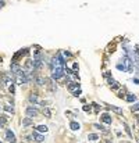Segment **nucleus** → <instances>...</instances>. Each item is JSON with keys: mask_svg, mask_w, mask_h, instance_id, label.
Returning <instances> with one entry per match:
<instances>
[{"mask_svg": "<svg viewBox=\"0 0 139 143\" xmlns=\"http://www.w3.org/2000/svg\"><path fill=\"white\" fill-rule=\"evenodd\" d=\"M66 75V67H54L51 68V79L58 81Z\"/></svg>", "mask_w": 139, "mask_h": 143, "instance_id": "1", "label": "nucleus"}, {"mask_svg": "<svg viewBox=\"0 0 139 143\" xmlns=\"http://www.w3.org/2000/svg\"><path fill=\"white\" fill-rule=\"evenodd\" d=\"M132 60H134L135 65L138 67V74H139V50L136 47L134 49V51H132Z\"/></svg>", "mask_w": 139, "mask_h": 143, "instance_id": "2", "label": "nucleus"}, {"mask_svg": "<svg viewBox=\"0 0 139 143\" xmlns=\"http://www.w3.org/2000/svg\"><path fill=\"white\" fill-rule=\"evenodd\" d=\"M25 112H26V117H29V118H33V117H36V115H38V110H36V108H33L32 106H29V107L25 110Z\"/></svg>", "mask_w": 139, "mask_h": 143, "instance_id": "3", "label": "nucleus"}, {"mask_svg": "<svg viewBox=\"0 0 139 143\" xmlns=\"http://www.w3.org/2000/svg\"><path fill=\"white\" fill-rule=\"evenodd\" d=\"M107 81H108V85H110V87H111L113 90H117V89L120 87V83H118L115 79H113L111 77H110V78H107Z\"/></svg>", "mask_w": 139, "mask_h": 143, "instance_id": "4", "label": "nucleus"}, {"mask_svg": "<svg viewBox=\"0 0 139 143\" xmlns=\"http://www.w3.org/2000/svg\"><path fill=\"white\" fill-rule=\"evenodd\" d=\"M32 139L35 140V142L41 143V142H43V140H45V136H43V135H41L39 132H36V131H35V132L32 133Z\"/></svg>", "mask_w": 139, "mask_h": 143, "instance_id": "5", "label": "nucleus"}, {"mask_svg": "<svg viewBox=\"0 0 139 143\" xmlns=\"http://www.w3.org/2000/svg\"><path fill=\"white\" fill-rule=\"evenodd\" d=\"M43 67V61L41 58H33V70H41Z\"/></svg>", "mask_w": 139, "mask_h": 143, "instance_id": "6", "label": "nucleus"}, {"mask_svg": "<svg viewBox=\"0 0 139 143\" xmlns=\"http://www.w3.org/2000/svg\"><path fill=\"white\" fill-rule=\"evenodd\" d=\"M6 139H7L8 142H15V135H14V132H11L10 129L6 131Z\"/></svg>", "mask_w": 139, "mask_h": 143, "instance_id": "7", "label": "nucleus"}, {"mask_svg": "<svg viewBox=\"0 0 139 143\" xmlns=\"http://www.w3.org/2000/svg\"><path fill=\"white\" fill-rule=\"evenodd\" d=\"M45 82H47L46 85H47V87H49L51 92H56V90H57V86L53 83V81H51V79H45Z\"/></svg>", "mask_w": 139, "mask_h": 143, "instance_id": "8", "label": "nucleus"}, {"mask_svg": "<svg viewBox=\"0 0 139 143\" xmlns=\"http://www.w3.org/2000/svg\"><path fill=\"white\" fill-rule=\"evenodd\" d=\"M68 89L71 92H75V90L79 89V83H77V82H68Z\"/></svg>", "mask_w": 139, "mask_h": 143, "instance_id": "9", "label": "nucleus"}, {"mask_svg": "<svg viewBox=\"0 0 139 143\" xmlns=\"http://www.w3.org/2000/svg\"><path fill=\"white\" fill-rule=\"evenodd\" d=\"M29 125H33V119L29 117H25L22 119V127H29Z\"/></svg>", "mask_w": 139, "mask_h": 143, "instance_id": "10", "label": "nucleus"}, {"mask_svg": "<svg viewBox=\"0 0 139 143\" xmlns=\"http://www.w3.org/2000/svg\"><path fill=\"white\" fill-rule=\"evenodd\" d=\"M100 118H102V121H103L104 124H108V125L111 124V117H110L108 114H102V117H100Z\"/></svg>", "mask_w": 139, "mask_h": 143, "instance_id": "11", "label": "nucleus"}, {"mask_svg": "<svg viewBox=\"0 0 139 143\" xmlns=\"http://www.w3.org/2000/svg\"><path fill=\"white\" fill-rule=\"evenodd\" d=\"M70 128H71L72 131H79V128H81V125H79L78 122H75V121H72V122H70Z\"/></svg>", "mask_w": 139, "mask_h": 143, "instance_id": "12", "label": "nucleus"}, {"mask_svg": "<svg viewBox=\"0 0 139 143\" xmlns=\"http://www.w3.org/2000/svg\"><path fill=\"white\" fill-rule=\"evenodd\" d=\"M136 100V96L134 95V93H128V96H127V102H129V103H134Z\"/></svg>", "mask_w": 139, "mask_h": 143, "instance_id": "13", "label": "nucleus"}, {"mask_svg": "<svg viewBox=\"0 0 139 143\" xmlns=\"http://www.w3.org/2000/svg\"><path fill=\"white\" fill-rule=\"evenodd\" d=\"M35 131L36 132H47V127L46 125H39V127H36Z\"/></svg>", "mask_w": 139, "mask_h": 143, "instance_id": "14", "label": "nucleus"}, {"mask_svg": "<svg viewBox=\"0 0 139 143\" xmlns=\"http://www.w3.org/2000/svg\"><path fill=\"white\" fill-rule=\"evenodd\" d=\"M93 127L96 128V129H99V131H103L104 133H107V132H108V131H107L106 128L103 127V125H100V124H93Z\"/></svg>", "mask_w": 139, "mask_h": 143, "instance_id": "15", "label": "nucleus"}, {"mask_svg": "<svg viewBox=\"0 0 139 143\" xmlns=\"http://www.w3.org/2000/svg\"><path fill=\"white\" fill-rule=\"evenodd\" d=\"M88 139L92 140V142H95V140L99 139V135H96V133H89V135H88Z\"/></svg>", "mask_w": 139, "mask_h": 143, "instance_id": "16", "label": "nucleus"}, {"mask_svg": "<svg viewBox=\"0 0 139 143\" xmlns=\"http://www.w3.org/2000/svg\"><path fill=\"white\" fill-rule=\"evenodd\" d=\"M110 108H111L114 112H117V114H123V108H120V107H117V106H111Z\"/></svg>", "mask_w": 139, "mask_h": 143, "instance_id": "17", "label": "nucleus"}, {"mask_svg": "<svg viewBox=\"0 0 139 143\" xmlns=\"http://www.w3.org/2000/svg\"><path fill=\"white\" fill-rule=\"evenodd\" d=\"M123 125H124V128H125V132L128 133V136H129V138H132L131 129H129V127H128V124H127V122H123Z\"/></svg>", "mask_w": 139, "mask_h": 143, "instance_id": "18", "label": "nucleus"}, {"mask_svg": "<svg viewBox=\"0 0 139 143\" xmlns=\"http://www.w3.org/2000/svg\"><path fill=\"white\" fill-rule=\"evenodd\" d=\"M35 81H36V83H38L39 86H42V85H45V79H43L42 77H38V78H35Z\"/></svg>", "mask_w": 139, "mask_h": 143, "instance_id": "19", "label": "nucleus"}, {"mask_svg": "<svg viewBox=\"0 0 139 143\" xmlns=\"http://www.w3.org/2000/svg\"><path fill=\"white\" fill-rule=\"evenodd\" d=\"M29 102H31V103H36V102H38V95H31L29 96Z\"/></svg>", "mask_w": 139, "mask_h": 143, "instance_id": "20", "label": "nucleus"}, {"mask_svg": "<svg viewBox=\"0 0 139 143\" xmlns=\"http://www.w3.org/2000/svg\"><path fill=\"white\" fill-rule=\"evenodd\" d=\"M117 68H118L120 71H127V68L124 67V64H123V65H121V64H117Z\"/></svg>", "mask_w": 139, "mask_h": 143, "instance_id": "21", "label": "nucleus"}, {"mask_svg": "<svg viewBox=\"0 0 139 143\" xmlns=\"http://www.w3.org/2000/svg\"><path fill=\"white\" fill-rule=\"evenodd\" d=\"M4 110L8 112H14V110H13V107H10V106H4Z\"/></svg>", "mask_w": 139, "mask_h": 143, "instance_id": "22", "label": "nucleus"}, {"mask_svg": "<svg viewBox=\"0 0 139 143\" xmlns=\"http://www.w3.org/2000/svg\"><path fill=\"white\" fill-rule=\"evenodd\" d=\"M43 114H46V117H50V115H51V112H50L49 108H45V110H43Z\"/></svg>", "mask_w": 139, "mask_h": 143, "instance_id": "23", "label": "nucleus"}, {"mask_svg": "<svg viewBox=\"0 0 139 143\" xmlns=\"http://www.w3.org/2000/svg\"><path fill=\"white\" fill-rule=\"evenodd\" d=\"M79 95H81V89H78V90L74 92V96H79Z\"/></svg>", "mask_w": 139, "mask_h": 143, "instance_id": "24", "label": "nucleus"}, {"mask_svg": "<svg viewBox=\"0 0 139 143\" xmlns=\"http://www.w3.org/2000/svg\"><path fill=\"white\" fill-rule=\"evenodd\" d=\"M83 110H85V111H90V106H89V107H88V106H85V107H83Z\"/></svg>", "mask_w": 139, "mask_h": 143, "instance_id": "25", "label": "nucleus"}, {"mask_svg": "<svg viewBox=\"0 0 139 143\" xmlns=\"http://www.w3.org/2000/svg\"><path fill=\"white\" fill-rule=\"evenodd\" d=\"M102 143H111V140H110V139H107V140H103Z\"/></svg>", "mask_w": 139, "mask_h": 143, "instance_id": "26", "label": "nucleus"}, {"mask_svg": "<svg viewBox=\"0 0 139 143\" xmlns=\"http://www.w3.org/2000/svg\"><path fill=\"white\" fill-rule=\"evenodd\" d=\"M136 119H138V121H139V115H138V117H136Z\"/></svg>", "mask_w": 139, "mask_h": 143, "instance_id": "27", "label": "nucleus"}, {"mask_svg": "<svg viewBox=\"0 0 139 143\" xmlns=\"http://www.w3.org/2000/svg\"><path fill=\"white\" fill-rule=\"evenodd\" d=\"M10 143H15V142H10Z\"/></svg>", "mask_w": 139, "mask_h": 143, "instance_id": "28", "label": "nucleus"}, {"mask_svg": "<svg viewBox=\"0 0 139 143\" xmlns=\"http://www.w3.org/2000/svg\"><path fill=\"white\" fill-rule=\"evenodd\" d=\"M0 143H1V142H0Z\"/></svg>", "mask_w": 139, "mask_h": 143, "instance_id": "29", "label": "nucleus"}]
</instances>
